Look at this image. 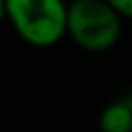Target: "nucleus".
<instances>
[{
    "label": "nucleus",
    "mask_w": 132,
    "mask_h": 132,
    "mask_svg": "<svg viewBox=\"0 0 132 132\" xmlns=\"http://www.w3.org/2000/svg\"><path fill=\"white\" fill-rule=\"evenodd\" d=\"M6 21V2L4 0H0V25Z\"/></svg>",
    "instance_id": "nucleus-5"
},
{
    "label": "nucleus",
    "mask_w": 132,
    "mask_h": 132,
    "mask_svg": "<svg viewBox=\"0 0 132 132\" xmlns=\"http://www.w3.org/2000/svg\"><path fill=\"white\" fill-rule=\"evenodd\" d=\"M99 126L105 132H132V103L113 101L99 113Z\"/></svg>",
    "instance_id": "nucleus-3"
},
{
    "label": "nucleus",
    "mask_w": 132,
    "mask_h": 132,
    "mask_svg": "<svg viewBox=\"0 0 132 132\" xmlns=\"http://www.w3.org/2000/svg\"><path fill=\"white\" fill-rule=\"evenodd\" d=\"M105 2H109V4L118 10V14H120L122 19L132 21V0H105Z\"/></svg>",
    "instance_id": "nucleus-4"
},
{
    "label": "nucleus",
    "mask_w": 132,
    "mask_h": 132,
    "mask_svg": "<svg viewBox=\"0 0 132 132\" xmlns=\"http://www.w3.org/2000/svg\"><path fill=\"white\" fill-rule=\"evenodd\" d=\"M122 16L105 0H68L66 37L89 54L116 47L122 37Z\"/></svg>",
    "instance_id": "nucleus-1"
},
{
    "label": "nucleus",
    "mask_w": 132,
    "mask_h": 132,
    "mask_svg": "<svg viewBox=\"0 0 132 132\" xmlns=\"http://www.w3.org/2000/svg\"><path fill=\"white\" fill-rule=\"evenodd\" d=\"M12 31L33 47H52L66 37L68 0H4Z\"/></svg>",
    "instance_id": "nucleus-2"
}]
</instances>
